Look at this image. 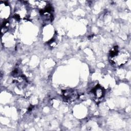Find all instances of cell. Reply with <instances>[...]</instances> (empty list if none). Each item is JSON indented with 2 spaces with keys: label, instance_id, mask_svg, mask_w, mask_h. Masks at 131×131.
Masks as SVG:
<instances>
[{
  "label": "cell",
  "instance_id": "cell-2",
  "mask_svg": "<svg viewBox=\"0 0 131 131\" xmlns=\"http://www.w3.org/2000/svg\"><path fill=\"white\" fill-rule=\"evenodd\" d=\"M62 94L63 99L68 102L74 101L78 97V94L74 90L67 89L62 91Z\"/></svg>",
  "mask_w": 131,
  "mask_h": 131
},
{
  "label": "cell",
  "instance_id": "cell-1",
  "mask_svg": "<svg viewBox=\"0 0 131 131\" xmlns=\"http://www.w3.org/2000/svg\"><path fill=\"white\" fill-rule=\"evenodd\" d=\"M129 58V54L124 50H119L118 46L113 47L110 52V62L116 66H121L125 64Z\"/></svg>",
  "mask_w": 131,
  "mask_h": 131
},
{
  "label": "cell",
  "instance_id": "cell-3",
  "mask_svg": "<svg viewBox=\"0 0 131 131\" xmlns=\"http://www.w3.org/2000/svg\"><path fill=\"white\" fill-rule=\"evenodd\" d=\"M0 8L1 18H3L4 19H7L9 17L10 13V9L8 4L6 2H1Z\"/></svg>",
  "mask_w": 131,
  "mask_h": 131
},
{
  "label": "cell",
  "instance_id": "cell-4",
  "mask_svg": "<svg viewBox=\"0 0 131 131\" xmlns=\"http://www.w3.org/2000/svg\"><path fill=\"white\" fill-rule=\"evenodd\" d=\"M92 92L97 99H100L102 98L104 95V89L99 85H96L92 90Z\"/></svg>",
  "mask_w": 131,
  "mask_h": 131
}]
</instances>
